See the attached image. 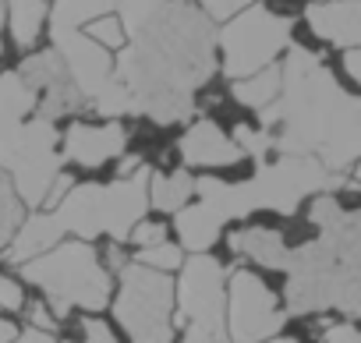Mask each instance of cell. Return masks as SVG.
Here are the masks:
<instances>
[{
    "label": "cell",
    "instance_id": "obj_31",
    "mask_svg": "<svg viewBox=\"0 0 361 343\" xmlns=\"http://www.w3.org/2000/svg\"><path fill=\"white\" fill-rule=\"evenodd\" d=\"M11 343H61L57 332H47V329H36V325H25Z\"/></svg>",
    "mask_w": 361,
    "mask_h": 343
},
{
    "label": "cell",
    "instance_id": "obj_13",
    "mask_svg": "<svg viewBox=\"0 0 361 343\" xmlns=\"http://www.w3.org/2000/svg\"><path fill=\"white\" fill-rule=\"evenodd\" d=\"M36 89L22 78L18 68L11 71H0V166H4L8 152L15 149L22 127L29 117H36Z\"/></svg>",
    "mask_w": 361,
    "mask_h": 343
},
{
    "label": "cell",
    "instance_id": "obj_10",
    "mask_svg": "<svg viewBox=\"0 0 361 343\" xmlns=\"http://www.w3.org/2000/svg\"><path fill=\"white\" fill-rule=\"evenodd\" d=\"M50 46L61 54L71 82L78 85V92L85 96V103H92L106 82L114 78V68H117V54H110L106 46H99L92 36L85 32H64V36H54Z\"/></svg>",
    "mask_w": 361,
    "mask_h": 343
},
{
    "label": "cell",
    "instance_id": "obj_2",
    "mask_svg": "<svg viewBox=\"0 0 361 343\" xmlns=\"http://www.w3.org/2000/svg\"><path fill=\"white\" fill-rule=\"evenodd\" d=\"M18 273L50 301L61 322H68L71 311H103L117 287V276L106 269L96 241L82 237H64L39 258L18 266Z\"/></svg>",
    "mask_w": 361,
    "mask_h": 343
},
{
    "label": "cell",
    "instance_id": "obj_8",
    "mask_svg": "<svg viewBox=\"0 0 361 343\" xmlns=\"http://www.w3.org/2000/svg\"><path fill=\"white\" fill-rule=\"evenodd\" d=\"M128 152H131V131L124 120L71 117L61 127V159L71 170H103V166H114L117 159H124Z\"/></svg>",
    "mask_w": 361,
    "mask_h": 343
},
{
    "label": "cell",
    "instance_id": "obj_32",
    "mask_svg": "<svg viewBox=\"0 0 361 343\" xmlns=\"http://www.w3.org/2000/svg\"><path fill=\"white\" fill-rule=\"evenodd\" d=\"M18 332H22V329H18V325L8 318V315H0V343H11Z\"/></svg>",
    "mask_w": 361,
    "mask_h": 343
},
{
    "label": "cell",
    "instance_id": "obj_9",
    "mask_svg": "<svg viewBox=\"0 0 361 343\" xmlns=\"http://www.w3.org/2000/svg\"><path fill=\"white\" fill-rule=\"evenodd\" d=\"M177 159L192 174H227L238 166H252L255 159L238 145L231 127H224L213 117H195L185 124L177 138Z\"/></svg>",
    "mask_w": 361,
    "mask_h": 343
},
{
    "label": "cell",
    "instance_id": "obj_4",
    "mask_svg": "<svg viewBox=\"0 0 361 343\" xmlns=\"http://www.w3.org/2000/svg\"><path fill=\"white\" fill-rule=\"evenodd\" d=\"M110 311L128 343H170L177 336V280L131 258L117 273Z\"/></svg>",
    "mask_w": 361,
    "mask_h": 343
},
{
    "label": "cell",
    "instance_id": "obj_14",
    "mask_svg": "<svg viewBox=\"0 0 361 343\" xmlns=\"http://www.w3.org/2000/svg\"><path fill=\"white\" fill-rule=\"evenodd\" d=\"M227 248L238 258H248V262H255L262 269H273V273H283V276H287V269L294 262V248L287 244V237L276 227L245 223V227L227 234Z\"/></svg>",
    "mask_w": 361,
    "mask_h": 343
},
{
    "label": "cell",
    "instance_id": "obj_28",
    "mask_svg": "<svg viewBox=\"0 0 361 343\" xmlns=\"http://www.w3.org/2000/svg\"><path fill=\"white\" fill-rule=\"evenodd\" d=\"M25 318H29V325L47 329V332H57V329H61V318H57V311L50 308V301H47V297L29 301V304H25Z\"/></svg>",
    "mask_w": 361,
    "mask_h": 343
},
{
    "label": "cell",
    "instance_id": "obj_29",
    "mask_svg": "<svg viewBox=\"0 0 361 343\" xmlns=\"http://www.w3.org/2000/svg\"><path fill=\"white\" fill-rule=\"evenodd\" d=\"M322 343H361V325H354L350 318L333 322V325L322 332Z\"/></svg>",
    "mask_w": 361,
    "mask_h": 343
},
{
    "label": "cell",
    "instance_id": "obj_15",
    "mask_svg": "<svg viewBox=\"0 0 361 343\" xmlns=\"http://www.w3.org/2000/svg\"><path fill=\"white\" fill-rule=\"evenodd\" d=\"M64 237H68V234H64V227H61V220H57L54 209H32V213L22 220V227L15 230L11 244L4 248V262L18 269V266L39 258L43 251H50L54 244H61Z\"/></svg>",
    "mask_w": 361,
    "mask_h": 343
},
{
    "label": "cell",
    "instance_id": "obj_6",
    "mask_svg": "<svg viewBox=\"0 0 361 343\" xmlns=\"http://www.w3.org/2000/svg\"><path fill=\"white\" fill-rule=\"evenodd\" d=\"M290 46H294V18L273 11L266 0H259L227 25H220L216 32L220 75L227 82L255 75L269 64H280Z\"/></svg>",
    "mask_w": 361,
    "mask_h": 343
},
{
    "label": "cell",
    "instance_id": "obj_21",
    "mask_svg": "<svg viewBox=\"0 0 361 343\" xmlns=\"http://www.w3.org/2000/svg\"><path fill=\"white\" fill-rule=\"evenodd\" d=\"M82 32H85V36H92V39H96L99 46H106L110 54H121V50L131 43V32L124 29V22H121V15H117V11H110V15H103V18L89 22Z\"/></svg>",
    "mask_w": 361,
    "mask_h": 343
},
{
    "label": "cell",
    "instance_id": "obj_17",
    "mask_svg": "<svg viewBox=\"0 0 361 343\" xmlns=\"http://www.w3.org/2000/svg\"><path fill=\"white\" fill-rule=\"evenodd\" d=\"M195 199V174L188 166H173V170H152L149 174V209L173 216Z\"/></svg>",
    "mask_w": 361,
    "mask_h": 343
},
{
    "label": "cell",
    "instance_id": "obj_27",
    "mask_svg": "<svg viewBox=\"0 0 361 343\" xmlns=\"http://www.w3.org/2000/svg\"><path fill=\"white\" fill-rule=\"evenodd\" d=\"M195 4L202 8V15L213 25H227L231 18H238L241 11H248L252 4H259V0H195Z\"/></svg>",
    "mask_w": 361,
    "mask_h": 343
},
{
    "label": "cell",
    "instance_id": "obj_20",
    "mask_svg": "<svg viewBox=\"0 0 361 343\" xmlns=\"http://www.w3.org/2000/svg\"><path fill=\"white\" fill-rule=\"evenodd\" d=\"M22 220H25V202L18 199L11 174L0 170V255H4V248L11 244V237L22 227Z\"/></svg>",
    "mask_w": 361,
    "mask_h": 343
},
{
    "label": "cell",
    "instance_id": "obj_11",
    "mask_svg": "<svg viewBox=\"0 0 361 343\" xmlns=\"http://www.w3.org/2000/svg\"><path fill=\"white\" fill-rule=\"evenodd\" d=\"M234 223V216L216 202V199H206V195H195L180 213H173V234H177V244L199 255V251H213L220 244V237L227 234V227Z\"/></svg>",
    "mask_w": 361,
    "mask_h": 343
},
{
    "label": "cell",
    "instance_id": "obj_35",
    "mask_svg": "<svg viewBox=\"0 0 361 343\" xmlns=\"http://www.w3.org/2000/svg\"><path fill=\"white\" fill-rule=\"evenodd\" d=\"M350 174H354V185H361V159L350 166Z\"/></svg>",
    "mask_w": 361,
    "mask_h": 343
},
{
    "label": "cell",
    "instance_id": "obj_1",
    "mask_svg": "<svg viewBox=\"0 0 361 343\" xmlns=\"http://www.w3.org/2000/svg\"><path fill=\"white\" fill-rule=\"evenodd\" d=\"M280 99L259 113L276 152L319 156L333 174H343L361 159V92L340 85V78L301 43L283 61Z\"/></svg>",
    "mask_w": 361,
    "mask_h": 343
},
{
    "label": "cell",
    "instance_id": "obj_22",
    "mask_svg": "<svg viewBox=\"0 0 361 343\" xmlns=\"http://www.w3.org/2000/svg\"><path fill=\"white\" fill-rule=\"evenodd\" d=\"M131 258L142 262V266L163 269V273H177L180 266H185V248H180L177 241H163V244H152V248H135Z\"/></svg>",
    "mask_w": 361,
    "mask_h": 343
},
{
    "label": "cell",
    "instance_id": "obj_30",
    "mask_svg": "<svg viewBox=\"0 0 361 343\" xmlns=\"http://www.w3.org/2000/svg\"><path fill=\"white\" fill-rule=\"evenodd\" d=\"M340 71L343 78L361 92V46H350V50H340Z\"/></svg>",
    "mask_w": 361,
    "mask_h": 343
},
{
    "label": "cell",
    "instance_id": "obj_16",
    "mask_svg": "<svg viewBox=\"0 0 361 343\" xmlns=\"http://www.w3.org/2000/svg\"><path fill=\"white\" fill-rule=\"evenodd\" d=\"M8 15V39L25 57L43 46L50 29V0H4Z\"/></svg>",
    "mask_w": 361,
    "mask_h": 343
},
{
    "label": "cell",
    "instance_id": "obj_19",
    "mask_svg": "<svg viewBox=\"0 0 361 343\" xmlns=\"http://www.w3.org/2000/svg\"><path fill=\"white\" fill-rule=\"evenodd\" d=\"M117 11V0H50V29L47 39L64 32H82L89 22Z\"/></svg>",
    "mask_w": 361,
    "mask_h": 343
},
{
    "label": "cell",
    "instance_id": "obj_18",
    "mask_svg": "<svg viewBox=\"0 0 361 343\" xmlns=\"http://www.w3.org/2000/svg\"><path fill=\"white\" fill-rule=\"evenodd\" d=\"M280 89H283V71L280 64H269L255 75H245V78H234L227 82V96L234 99V106L248 110V113H262L269 110L276 99H280Z\"/></svg>",
    "mask_w": 361,
    "mask_h": 343
},
{
    "label": "cell",
    "instance_id": "obj_26",
    "mask_svg": "<svg viewBox=\"0 0 361 343\" xmlns=\"http://www.w3.org/2000/svg\"><path fill=\"white\" fill-rule=\"evenodd\" d=\"M163 241H170V223L152 220V216H142L135 223L131 237H128V244H135V248H152V244H163Z\"/></svg>",
    "mask_w": 361,
    "mask_h": 343
},
{
    "label": "cell",
    "instance_id": "obj_3",
    "mask_svg": "<svg viewBox=\"0 0 361 343\" xmlns=\"http://www.w3.org/2000/svg\"><path fill=\"white\" fill-rule=\"evenodd\" d=\"M149 174L142 166L128 177H110V181H75L71 192L54 206L61 227L68 237L82 241H121L128 244L135 223L149 216Z\"/></svg>",
    "mask_w": 361,
    "mask_h": 343
},
{
    "label": "cell",
    "instance_id": "obj_23",
    "mask_svg": "<svg viewBox=\"0 0 361 343\" xmlns=\"http://www.w3.org/2000/svg\"><path fill=\"white\" fill-rule=\"evenodd\" d=\"M61 343H121V339H117L114 325H110L106 318H99V311H85V315L75 322L71 336H64Z\"/></svg>",
    "mask_w": 361,
    "mask_h": 343
},
{
    "label": "cell",
    "instance_id": "obj_7",
    "mask_svg": "<svg viewBox=\"0 0 361 343\" xmlns=\"http://www.w3.org/2000/svg\"><path fill=\"white\" fill-rule=\"evenodd\" d=\"M287 322L283 297L248 266L231 269L227 276V332L231 343H266L280 336Z\"/></svg>",
    "mask_w": 361,
    "mask_h": 343
},
{
    "label": "cell",
    "instance_id": "obj_25",
    "mask_svg": "<svg viewBox=\"0 0 361 343\" xmlns=\"http://www.w3.org/2000/svg\"><path fill=\"white\" fill-rule=\"evenodd\" d=\"M25 304H29L25 280L0 269V315H18V311H25Z\"/></svg>",
    "mask_w": 361,
    "mask_h": 343
},
{
    "label": "cell",
    "instance_id": "obj_5",
    "mask_svg": "<svg viewBox=\"0 0 361 343\" xmlns=\"http://www.w3.org/2000/svg\"><path fill=\"white\" fill-rule=\"evenodd\" d=\"M227 276L231 269L199 251L177 269V336L180 343H231L227 332Z\"/></svg>",
    "mask_w": 361,
    "mask_h": 343
},
{
    "label": "cell",
    "instance_id": "obj_12",
    "mask_svg": "<svg viewBox=\"0 0 361 343\" xmlns=\"http://www.w3.org/2000/svg\"><path fill=\"white\" fill-rule=\"evenodd\" d=\"M301 22L319 43L333 50L361 46V0H315Z\"/></svg>",
    "mask_w": 361,
    "mask_h": 343
},
{
    "label": "cell",
    "instance_id": "obj_34",
    "mask_svg": "<svg viewBox=\"0 0 361 343\" xmlns=\"http://www.w3.org/2000/svg\"><path fill=\"white\" fill-rule=\"evenodd\" d=\"M266 343H301V339H294V336H273V339H266Z\"/></svg>",
    "mask_w": 361,
    "mask_h": 343
},
{
    "label": "cell",
    "instance_id": "obj_24",
    "mask_svg": "<svg viewBox=\"0 0 361 343\" xmlns=\"http://www.w3.org/2000/svg\"><path fill=\"white\" fill-rule=\"evenodd\" d=\"M170 4V0H117V15H121V22H124V29L135 36V32H142L163 8Z\"/></svg>",
    "mask_w": 361,
    "mask_h": 343
},
{
    "label": "cell",
    "instance_id": "obj_33",
    "mask_svg": "<svg viewBox=\"0 0 361 343\" xmlns=\"http://www.w3.org/2000/svg\"><path fill=\"white\" fill-rule=\"evenodd\" d=\"M8 50V15H4V0H0V57Z\"/></svg>",
    "mask_w": 361,
    "mask_h": 343
}]
</instances>
